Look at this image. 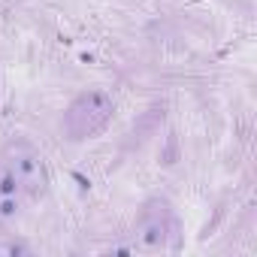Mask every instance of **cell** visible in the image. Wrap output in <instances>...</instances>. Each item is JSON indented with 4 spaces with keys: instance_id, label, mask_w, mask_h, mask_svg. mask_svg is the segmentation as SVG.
I'll return each instance as SVG.
<instances>
[{
    "instance_id": "obj_4",
    "label": "cell",
    "mask_w": 257,
    "mask_h": 257,
    "mask_svg": "<svg viewBox=\"0 0 257 257\" xmlns=\"http://www.w3.org/2000/svg\"><path fill=\"white\" fill-rule=\"evenodd\" d=\"M18 191H21V181L9 167H3L0 170V197H18Z\"/></svg>"
},
{
    "instance_id": "obj_1",
    "label": "cell",
    "mask_w": 257,
    "mask_h": 257,
    "mask_svg": "<svg viewBox=\"0 0 257 257\" xmlns=\"http://www.w3.org/2000/svg\"><path fill=\"white\" fill-rule=\"evenodd\" d=\"M112 112H115V103L106 91H85L67 106L64 130L70 133V139H91L109 124Z\"/></svg>"
},
{
    "instance_id": "obj_2",
    "label": "cell",
    "mask_w": 257,
    "mask_h": 257,
    "mask_svg": "<svg viewBox=\"0 0 257 257\" xmlns=\"http://www.w3.org/2000/svg\"><path fill=\"white\" fill-rule=\"evenodd\" d=\"M9 170L15 172V178L21 181L24 191H43V185H46V167H43L40 155L15 152V158L9 161Z\"/></svg>"
},
{
    "instance_id": "obj_5",
    "label": "cell",
    "mask_w": 257,
    "mask_h": 257,
    "mask_svg": "<svg viewBox=\"0 0 257 257\" xmlns=\"http://www.w3.org/2000/svg\"><path fill=\"white\" fill-rule=\"evenodd\" d=\"M18 212V197H0V221H9Z\"/></svg>"
},
{
    "instance_id": "obj_3",
    "label": "cell",
    "mask_w": 257,
    "mask_h": 257,
    "mask_svg": "<svg viewBox=\"0 0 257 257\" xmlns=\"http://www.w3.org/2000/svg\"><path fill=\"white\" fill-rule=\"evenodd\" d=\"M167 233H170V224H167V218L164 212L161 215H152V218H145L142 227H139V245L142 248H161L167 242Z\"/></svg>"
}]
</instances>
